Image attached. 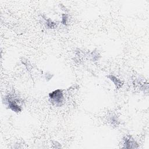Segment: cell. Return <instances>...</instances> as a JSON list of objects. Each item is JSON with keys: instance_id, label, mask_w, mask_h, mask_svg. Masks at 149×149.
Listing matches in <instances>:
<instances>
[{"instance_id": "cell-1", "label": "cell", "mask_w": 149, "mask_h": 149, "mask_svg": "<svg viewBox=\"0 0 149 149\" xmlns=\"http://www.w3.org/2000/svg\"><path fill=\"white\" fill-rule=\"evenodd\" d=\"M3 101L7 107L12 111L19 113L22 111V106L20 105L21 99L15 94H9L4 97Z\"/></svg>"}, {"instance_id": "cell-2", "label": "cell", "mask_w": 149, "mask_h": 149, "mask_svg": "<svg viewBox=\"0 0 149 149\" xmlns=\"http://www.w3.org/2000/svg\"><path fill=\"white\" fill-rule=\"evenodd\" d=\"M49 101L54 106L61 107L65 102V96L63 90L57 89L49 94Z\"/></svg>"}, {"instance_id": "cell-3", "label": "cell", "mask_w": 149, "mask_h": 149, "mask_svg": "<svg viewBox=\"0 0 149 149\" xmlns=\"http://www.w3.org/2000/svg\"><path fill=\"white\" fill-rule=\"evenodd\" d=\"M123 141L125 146L124 148H132L137 147V144L131 136H125L123 139Z\"/></svg>"}, {"instance_id": "cell-4", "label": "cell", "mask_w": 149, "mask_h": 149, "mask_svg": "<svg viewBox=\"0 0 149 149\" xmlns=\"http://www.w3.org/2000/svg\"><path fill=\"white\" fill-rule=\"evenodd\" d=\"M108 77L114 83V84L115 85L116 87L118 89L122 87V81L119 79H118L116 76H115L112 74H110V75L108 76Z\"/></svg>"}, {"instance_id": "cell-5", "label": "cell", "mask_w": 149, "mask_h": 149, "mask_svg": "<svg viewBox=\"0 0 149 149\" xmlns=\"http://www.w3.org/2000/svg\"><path fill=\"white\" fill-rule=\"evenodd\" d=\"M45 23L46 27H47L48 29H54L56 26V23L51 20L50 19H45Z\"/></svg>"}, {"instance_id": "cell-6", "label": "cell", "mask_w": 149, "mask_h": 149, "mask_svg": "<svg viewBox=\"0 0 149 149\" xmlns=\"http://www.w3.org/2000/svg\"><path fill=\"white\" fill-rule=\"evenodd\" d=\"M68 19V16L66 14L62 15V24H63L65 25H66Z\"/></svg>"}]
</instances>
